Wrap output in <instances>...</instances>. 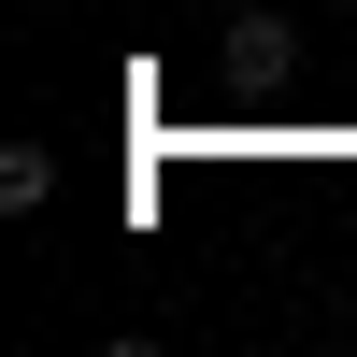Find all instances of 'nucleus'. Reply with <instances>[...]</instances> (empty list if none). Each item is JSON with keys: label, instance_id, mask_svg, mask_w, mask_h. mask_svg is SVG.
I'll return each instance as SVG.
<instances>
[{"label": "nucleus", "instance_id": "f257e3e1", "mask_svg": "<svg viewBox=\"0 0 357 357\" xmlns=\"http://www.w3.org/2000/svg\"><path fill=\"white\" fill-rule=\"evenodd\" d=\"M0 200H15V215L57 200V158H43V143H0Z\"/></svg>", "mask_w": 357, "mask_h": 357}]
</instances>
